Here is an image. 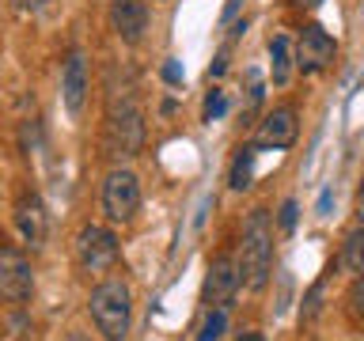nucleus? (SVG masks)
<instances>
[{
  "mask_svg": "<svg viewBox=\"0 0 364 341\" xmlns=\"http://www.w3.org/2000/svg\"><path fill=\"white\" fill-rule=\"evenodd\" d=\"M34 292V269L23 250L0 243V300L8 303H27Z\"/></svg>",
  "mask_w": 364,
  "mask_h": 341,
  "instance_id": "obj_6",
  "label": "nucleus"
},
{
  "mask_svg": "<svg viewBox=\"0 0 364 341\" xmlns=\"http://www.w3.org/2000/svg\"><path fill=\"white\" fill-rule=\"evenodd\" d=\"M349 303H353V315L364 318V269H360V277L353 281V292H349Z\"/></svg>",
  "mask_w": 364,
  "mask_h": 341,
  "instance_id": "obj_18",
  "label": "nucleus"
},
{
  "mask_svg": "<svg viewBox=\"0 0 364 341\" xmlns=\"http://www.w3.org/2000/svg\"><path fill=\"white\" fill-rule=\"evenodd\" d=\"M224 326H228L224 307H209V315H205V323L198 330V341H220L224 337Z\"/></svg>",
  "mask_w": 364,
  "mask_h": 341,
  "instance_id": "obj_16",
  "label": "nucleus"
},
{
  "mask_svg": "<svg viewBox=\"0 0 364 341\" xmlns=\"http://www.w3.org/2000/svg\"><path fill=\"white\" fill-rule=\"evenodd\" d=\"M87 311L91 323L107 341H125L129 337V318H133V288L129 281L110 277L91 288L87 296Z\"/></svg>",
  "mask_w": 364,
  "mask_h": 341,
  "instance_id": "obj_2",
  "label": "nucleus"
},
{
  "mask_svg": "<svg viewBox=\"0 0 364 341\" xmlns=\"http://www.w3.org/2000/svg\"><path fill=\"white\" fill-rule=\"evenodd\" d=\"M296 133H300V121H296V110L292 107H277L269 110L258 125V144L262 148H292L296 144Z\"/></svg>",
  "mask_w": 364,
  "mask_h": 341,
  "instance_id": "obj_11",
  "label": "nucleus"
},
{
  "mask_svg": "<svg viewBox=\"0 0 364 341\" xmlns=\"http://www.w3.org/2000/svg\"><path fill=\"white\" fill-rule=\"evenodd\" d=\"M144 144V114L133 87H110L107 118H102V148L114 159H129Z\"/></svg>",
  "mask_w": 364,
  "mask_h": 341,
  "instance_id": "obj_1",
  "label": "nucleus"
},
{
  "mask_svg": "<svg viewBox=\"0 0 364 341\" xmlns=\"http://www.w3.org/2000/svg\"><path fill=\"white\" fill-rule=\"evenodd\" d=\"M164 80H167V84H182V65L178 61H167L164 65Z\"/></svg>",
  "mask_w": 364,
  "mask_h": 341,
  "instance_id": "obj_21",
  "label": "nucleus"
},
{
  "mask_svg": "<svg viewBox=\"0 0 364 341\" xmlns=\"http://www.w3.org/2000/svg\"><path fill=\"white\" fill-rule=\"evenodd\" d=\"M235 341H269V337H262V334H255V330H247V334H239Z\"/></svg>",
  "mask_w": 364,
  "mask_h": 341,
  "instance_id": "obj_23",
  "label": "nucleus"
},
{
  "mask_svg": "<svg viewBox=\"0 0 364 341\" xmlns=\"http://www.w3.org/2000/svg\"><path fill=\"white\" fill-rule=\"evenodd\" d=\"M110 27L122 42L136 45L148 31V4L144 0H110Z\"/></svg>",
  "mask_w": 364,
  "mask_h": 341,
  "instance_id": "obj_9",
  "label": "nucleus"
},
{
  "mask_svg": "<svg viewBox=\"0 0 364 341\" xmlns=\"http://www.w3.org/2000/svg\"><path fill=\"white\" fill-rule=\"evenodd\" d=\"M289 4H292V8H318L323 0H289Z\"/></svg>",
  "mask_w": 364,
  "mask_h": 341,
  "instance_id": "obj_22",
  "label": "nucleus"
},
{
  "mask_svg": "<svg viewBox=\"0 0 364 341\" xmlns=\"http://www.w3.org/2000/svg\"><path fill=\"white\" fill-rule=\"evenodd\" d=\"M73 250H76V266L84 273H107V269L118 266V258H122V247H118V239H114V232H107V227H99V224L80 227Z\"/></svg>",
  "mask_w": 364,
  "mask_h": 341,
  "instance_id": "obj_4",
  "label": "nucleus"
},
{
  "mask_svg": "<svg viewBox=\"0 0 364 341\" xmlns=\"http://www.w3.org/2000/svg\"><path fill=\"white\" fill-rule=\"evenodd\" d=\"M334 57H338V42L330 38V34L318 27V23H307V27L300 31V53H296L300 72H304V76L323 72V68L334 65Z\"/></svg>",
  "mask_w": 364,
  "mask_h": 341,
  "instance_id": "obj_8",
  "label": "nucleus"
},
{
  "mask_svg": "<svg viewBox=\"0 0 364 341\" xmlns=\"http://www.w3.org/2000/svg\"><path fill=\"white\" fill-rule=\"evenodd\" d=\"M68 341H87V337H84V334H73V337H68Z\"/></svg>",
  "mask_w": 364,
  "mask_h": 341,
  "instance_id": "obj_26",
  "label": "nucleus"
},
{
  "mask_svg": "<svg viewBox=\"0 0 364 341\" xmlns=\"http://www.w3.org/2000/svg\"><path fill=\"white\" fill-rule=\"evenodd\" d=\"M255 148H239V156L232 159V170H228V182L232 190H247L250 186V170H255Z\"/></svg>",
  "mask_w": 364,
  "mask_h": 341,
  "instance_id": "obj_15",
  "label": "nucleus"
},
{
  "mask_svg": "<svg viewBox=\"0 0 364 341\" xmlns=\"http://www.w3.org/2000/svg\"><path fill=\"white\" fill-rule=\"evenodd\" d=\"M87 87H91V80H87V61H84V53H68L65 57V68H61V99H65V110L76 114L84 110V102H87Z\"/></svg>",
  "mask_w": 364,
  "mask_h": 341,
  "instance_id": "obj_10",
  "label": "nucleus"
},
{
  "mask_svg": "<svg viewBox=\"0 0 364 341\" xmlns=\"http://www.w3.org/2000/svg\"><path fill=\"white\" fill-rule=\"evenodd\" d=\"M224 110H228V95H224L220 87H213V91H209V99H205V121L224 118Z\"/></svg>",
  "mask_w": 364,
  "mask_h": 341,
  "instance_id": "obj_17",
  "label": "nucleus"
},
{
  "mask_svg": "<svg viewBox=\"0 0 364 341\" xmlns=\"http://www.w3.org/2000/svg\"><path fill=\"white\" fill-rule=\"evenodd\" d=\"M269 57H273V84H289V72H292V45L284 34L269 38Z\"/></svg>",
  "mask_w": 364,
  "mask_h": 341,
  "instance_id": "obj_14",
  "label": "nucleus"
},
{
  "mask_svg": "<svg viewBox=\"0 0 364 341\" xmlns=\"http://www.w3.org/2000/svg\"><path fill=\"white\" fill-rule=\"evenodd\" d=\"M273 269V220L266 209H255L243 224V250H239V273L250 292H262Z\"/></svg>",
  "mask_w": 364,
  "mask_h": 341,
  "instance_id": "obj_3",
  "label": "nucleus"
},
{
  "mask_svg": "<svg viewBox=\"0 0 364 341\" xmlns=\"http://www.w3.org/2000/svg\"><path fill=\"white\" fill-rule=\"evenodd\" d=\"M141 209V178L133 170H110L102 182V212L114 224H129Z\"/></svg>",
  "mask_w": 364,
  "mask_h": 341,
  "instance_id": "obj_5",
  "label": "nucleus"
},
{
  "mask_svg": "<svg viewBox=\"0 0 364 341\" xmlns=\"http://www.w3.org/2000/svg\"><path fill=\"white\" fill-rule=\"evenodd\" d=\"M235 11H239V0H228V8H224V23H228V19H232V16H235Z\"/></svg>",
  "mask_w": 364,
  "mask_h": 341,
  "instance_id": "obj_24",
  "label": "nucleus"
},
{
  "mask_svg": "<svg viewBox=\"0 0 364 341\" xmlns=\"http://www.w3.org/2000/svg\"><path fill=\"white\" fill-rule=\"evenodd\" d=\"M239 284H243V273H239V261L232 254H220L209 266V273H205V288H201V300L205 307H228L235 300Z\"/></svg>",
  "mask_w": 364,
  "mask_h": 341,
  "instance_id": "obj_7",
  "label": "nucleus"
},
{
  "mask_svg": "<svg viewBox=\"0 0 364 341\" xmlns=\"http://www.w3.org/2000/svg\"><path fill=\"white\" fill-rule=\"evenodd\" d=\"M338 266L346 269V273H360V269H364V224H360V227H353V232L346 235Z\"/></svg>",
  "mask_w": 364,
  "mask_h": 341,
  "instance_id": "obj_13",
  "label": "nucleus"
},
{
  "mask_svg": "<svg viewBox=\"0 0 364 341\" xmlns=\"http://www.w3.org/2000/svg\"><path fill=\"white\" fill-rule=\"evenodd\" d=\"M16 227H19V235L27 239L31 247H38L46 239V209H42L38 193H19V201H16Z\"/></svg>",
  "mask_w": 364,
  "mask_h": 341,
  "instance_id": "obj_12",
  "label": "nucleus"
},
{
  "mask_svg": "<svg viewBox=\"0 0 364 341\" xmlns=\"http://www.w3.org/2000/svg\"><path fill=\"white\" fill-rule=\"evenodd\" d=\"M318 212H330V190L323 193V197H318Z\"/></svg>",
  "mask_w": 364,
  "mask_h": 341,
  "instance_id": "obj_25",
  "label": "nucleus"
},
{
  "mask_svg": "<svg viewBox=\"0 0 364 341\" xmlns=\"http://www.w3.org/2000/svg\"><path fill=\"white\" fill-rule=\"evenodd\" d=\"M360 205H364V186H360Z\"/></svg>",
  "mask_w": 364,
  "mask_h": 341,
  "instance_id": "obj_27",
  "label": "nucleus"
},
{
  "mask_svg": "<svg viewBox=\"0 0 364 341\" xmlns=\"http://www.w3.org/2000/svg\"><path fill=\"white\" fill-rule=\"evenodd\" d=\"M11 8H16L19 16H38V11L50 8V0H11Z\"/></svg>",
  "mask_w": 364,
  "mask_h": 341,
  "instance_id": "obj_19",
  "label": "nucleus"
},
{
  "mask_svg": "<svg viewBox=\"0 0 364 341\" xmlns=\"http://www.w3.org/2000/svg\"><path fill=\"white\" fill-rule=\"evenodd\" d=\"M296 212H300V205H296V201H284V205H281V216H277V220H281L284 232H292V227H296Z\"/></svg>",
  "mask_w": 364,
  "mask_h": 341,
  "instance_id": "obj_20",
  "label": "nucleus"
}]
</instances>
